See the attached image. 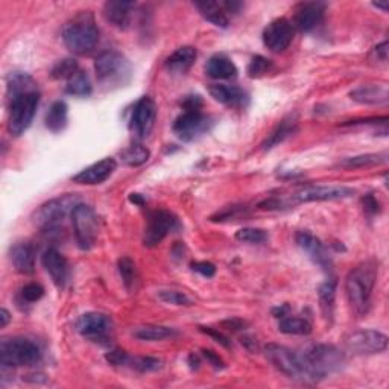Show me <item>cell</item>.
<instances>
[{
    "instance_id": "cell-31",
    "label": "cell",
    "mask_w": 389,
    "mask_h": 389,
    "mask_svg": "<svg viewBox=\"0 0 389 389\" xmlns=\"http://www.w3.org/2000/svg\"><path fill=\"white\" fill-rule=\"evenodd\" d=\"M335 298H336V281L328 280L318 289V300L323 316L332 323L335 315Z\"/></svg>"
},
{
    "instance_id": "cell-45",
    "label": "cell",
    "mask_w": 389,
    "mask_h": 389,
    "mask_svg": "<svg viewBox=\"0 0 389 389\" xmlns=\"http://www.w3.org/2000/svg\"><path fill=\"white\" fill-rule=\"evenodd\" d=\"M201 332H204L206 335H209L210 338L215 339L216 342L221 344L222 347H227V348L231 347V340H230L226 335L221 333L219 330H216V328H211V327H201Z\"/></svg>"
},
{
    "instance_id": "cell-34",
    "label": "cell",
    "mask_w": 389,
    "mask_h": 389,
    "mask_svg": "<svg viewBox=\"0 0 389 389\" xmlns=\"http://www.w3.org/2000/svg\"><path fill=\"white\" fill-rule=\"evenodd\" d=\"M278 330L285 335L304 336L312 332V324H310L306 318L286 315L285 318L280 319Z\"/></svg>"
},
{
    "instance_id": "cell-41",
    "label": "cell",
    "mask_w": 389,
    "mask_h": 389,
    "mask_svg": "<svg viewBox=\"0 0 389 389\" xmlns=\"http://www.w3.org/2000/svg\"><path fill=\"white\" fill-rule=\"evenodd\" d=\"M271 66L272 64H271V61L268 60V58L261 56V55H256V56L251 58L247 73H248L249 78H260V76H264L265 73L269 72Z\"/></svg>"
},
{
    "instance_id": "cell-11",
    "label": "cell",
    "mask_w": 389,
    "mask_h": 389,
    "mask_svg": "<svg viewBox=\"0 0 389 389\" xmlns=\"http://www.w3.org/2000/svg\"><path fill=\"white\" fill-rule=\"evenodd\" d=\"M213 126V119L201 110H184L173 122L172 130L183 142H193L207 134Z\"/></svg>"
},
{
    "instance_id": "cell-46",
    "label": "cell",
    "mask_w": 389,
    "mask_h": 389,
    "mask_svg": "<svg viewBox=\"0 0 389 389\" xmlns=\"http://www.w3.org/2000/svg\"><path fill=\"white\" fill-rule=\"evenodd\" d=\"M362 204L368 215H377V213H381V202H378L373 194H366V197H364Z\"/></svg>"
},
{
    "instance_id": "cell-24",
    "label": "cell",
    "mask_w": 389,
    "mask_h": 389,
    "mask_svg": "<svg viewBox=\"0 0 389 389\" xmlns=\"http://www.w3.org/2000/svg\"><path fill=\"white\" fill-rule=\"evenodd\" d=\"M210 96L219 104L227 106H245L248 96L242 89L236 85H226V84H213L209 87Z\"/></svg>"
},
{
    "instance_id": "cell-13",
    "label": "cell",
    "mask_w": 389,
    "mask_h": 389,
    "mask_svg": "<svg viewBox=\"0 0 389 389\" xmlns=\"http://www.w3.org/2000/svg\"><path fill=\"white\" fill-rule=\"evenodd\" d=\"M155 119H157V105H155L151 96H143L132 109L130 131L139 140L149 137V134L154 130Z\"/></svg>"
},
{
    "instance_id": "cell-25",
    "label": "cell",
    "mask_w": 389,
    "mask_h": 389,
    "mask_svg": "<svg viewBox=\"0 0 389 389\" xmlns=\"http://www.w3.org/2000/svg\"><path fill=\"white\" fill-rule=\"evenodd\" d=\"M298 130V118L297 114H289L285 119H281L280 123L276 126L272 132L268 135L266 140L261 143V148L265 151H269L276 148L280 143H283L290 135H294Z\"/></svg>"
},
{
    "instance_id": "cell-49",
    "label": "cell",
    "mask_w": 389,
    "mask_h": 389,
    "mask_svg": "<svg viewBox=\"0 0 389 389\" xmlns=\"http://www.w3.org/2000/svg\"><path fill=\"white\" fill-rule=\"evenodd\" d=\"M373 55H374V58L378 63H386L388 61V42L377 44L374 47Z\"/></svg>"
},
{
    "instance_id": "cell-42",
    "label": "cell",
    "mask_w": 389,
    "mask_h": 389,
    "mask_svg": "<svg viewBox=\"0 0 389 389\" xmlns=\"http://www.w3.org/2000/svg\"><path fill=\"white\" fill-rule=\"evenodd\" d=\"M43 295H44V289L38 283H27L20 290V297L23 301H26V303H37V301H40L43 298Z\"/></svg>"
},
{
    "instance_id": "cell-53",
    "label": "cell",
    "mask_w": 389,
    "mask_h": 389,
    "mask_svg": "<svg viewBox=\"0 0 389 389\" xmlns=\"http://www.w3.org/2000/svg\"><path fill=\"white\" fill-rule=\"evenodd\" d=\"M130 201L132 204H135V206H143V204H144V199L140 197L139 193H132L131 197H130Z\"/></svg>"
},
{
    "instance_id": "cell-51",
    "label": "cell",
    "mask_w": 389,
    "mask_h": 389,
    "mask_svg": "<svg viewBox=\"0 0 389 389\" xmlns=\"http://www.w3.org/2000/svg\"><path fill=\"white\" fill-rule=\"evenodd\" d=\"M223 326H227L230 330H240L245 327V323H242L240 319H230V321H223Z\"/></svg>"
},
{
    "instance_id": "cell-39",
    "label": "cell",
    "mask_w": 389,
    "mask_h": 389,
    "mask_svg": "<svg viewBox=\"0 0 389 389\" xmlns=\"http://www.w3.org/2000/svg\"><path fill=\"white\" fill-rule=\"evenodd\" d=\"M130 368L135 369L139 373H152L161 368L160 359L149 357V356H139V357H130Z\"/></svg>"
},
{
    "instance_id": "cell-28",
    "label": "cell",
    "mask_w": 389,
    "mask_h": 389,
    "mask_svg": "<svg viewBox=\"0 0 389 389\" xmlns=\"http://www.w3.org/2000/svg\"><path fill=\"white\" fill-rule=\"evenodd\" d=\"M194 6L198 8V11L201 13V16L206 18L207 22H210L211 25H215L218 27H228L230 20L227 11L223 9L222 4L219 2H211V0H204V2H197Z\"/></svg>"
},
{
    "instance_id": "cell-23",
    "label": "cell",
    "mask_w": 389,
    "mask_h": 389,
    "mask_svg": "<svg viewBox=\"0 0 389 389\" xmlns=\"http://www.w3.org/2000/svg\"><path fill=\"white\" fill-rule=\"evenodd\" d=\"M9 259L14 269L29 276L35 271V249L29 242H18L9 251Z\"/></svg>"
},
{
    "instance_id": "cell-12",
    "label": "cell",
    "mask_w": 389,
    "mask_h": 389,
    "mask_svg": "<svg viewBox=\"0 0 389 389\" xmlns=\"http://www.w3.org/2000/svg\"><path fill=\"white\" fill-rule=\"evenodd\" d=\"M177 216L169 210H154L149 213L148 222L143 231V245L148 248H154L160 245L169 233L175 228H178Z\"/></svg>"
},
{
    "instance_id": "cell-18",
    "label": "cell",
    "mask_w": 389,
    "mask_h": 389,
    "mask_svg": "<svg viewBox=\"0 0 389 389\" xmlns=\"http://www.w3.org/2000/svg\"><path fill=\"white\" fill-rule=\"evenodd\" d=\"M295 240L297 245L314 260V264H316L319 268H323L327 272L332 271V257H330L327 252L324 243L316 236H314L312 233L301 230L295 235Z\"/></svg>"
},
{
    "instance_id": "cell-3",
    "label": "cell",
    "mask_w": 389,
    "mask_h": 389,
    "mask_svg": "<svg viewBox=\"0 0 389 389\" xmlns=\"http://www.w3.org/2000/svg\"><path fill=\"white\" fill-rule=\"evenodd\" d=\"M8 101V132L13 137H20L31 126L35 113L40 104V92L38 89L6 93Z\"/></svg>"
},
{
    "instance_id": "cell-50",
    "label": "cell",
    "mask_w": 389,
    "mask_h": 389,
    "mask_svg": "<svg viewBox=\"0 0 389 389\" xmlns=\"http://www.w3.org/2000/svg\"><path fill=\"white\" fill-rule=\"evenodd\" d=\"M289 310H290V307L288 304L280 306V307L272 309V315H274L277 319H281V318H285L286 315H289Z\"/></svg>"
},
{
    "instance_id": "cell-48",
    "label": "cell",
    "mask_w": 389,
    "mask_h": 389,
    "mask_svg": "<svg viewBox=\"0 0 389 389\" xmlns=\"http://www.w3.org/2000/svg\"><path fill=\"white\" fill-rule=\"evenodd\" d=\"M202 354L216 369H222L223 366H226V364H223L222 359L215 352H211V350H202Z\"/></svg>"
},
{
    "instance_id": "cell-52",
    "label": "cell",
    "mask_w": 389,
    "mask_h": 389,
    "mask_svg": "<svg viewBox=\"0 0 389 389\" xmlns=\"http://www.w3.org/2000/svg\"><path fill=\"white\" fill-rule=\"evenodd\" d=\"M9 321H11V315H9L8 310L6 309L0 310V327L5 328L8 326Z\"/></svg>"
},
{
    "instance_id": "cell-17",
    "label": "cell",
    "mask_w": 389,
    "mask_h": 389,
    "mask_svg": "<svg viewBox=\"0 0 389 389\" xmlns=\"http://www.w3.org/2000/svg\"><path fill=\"white\" fill-rule=\"evenodd\" d=\"M326 13V4L323 2H303L294 11L292 26L300 32H312L323 22Z\"/></svg>"
},
{
    "instance_id": "cell-40",
    "label": "cell",
    "mask_w": 389,
    "mask_h": 389,
    "mask_svg": "<svg viewBox=\"0 0 389 389\" xmlns=\"http://www.w3.org/2000/svg\"><path fill=\"white\" fill-rule=\"evenodd\" d=\"M157 297L160 301H163V303L172 304V306H192L193 304V301L186 294H184V292L173 290V289L159 290Z\"/></svg>"
},
{
    "instance_id": "cell-20",
    "label": "cell",
    "mask_w": 389,
    "mask_h": 389,
    "mask_svg": "<svg viewBox=\"0 0 389 389\" xmlns=\"http://www.w3.org/2000/svg\"><path fill=\"white\" fill-rule=\"evenodd\" d=\"M135 13L134 2H122V0H110L104 5V18L111 26L126 31L132 23V17Z\"/></svg>"
},
{
    "instance_id": "cell-8",
    "label": "cell",
    "mask_w": 389,
    "mask_h": 389,
    "mask_svg": "<svg viewBox=\"0 0 389 389\" xmlns=\"http://www.w3.org/2000/svg\"><path fill=\"white\" fill-rule=\"evenodd\" d=\"M78 204H81V198L75 193H66L63 197L47 201L34 213V223L44 231H52L67 216H72Z\"/></svg>"
},
{
    "instance_id": "cell-9",
    "label": "cell",
    "mask_w": 389,
    "mask_h": 389,
    "mask_svg": "<svg viewBox=\"0 0 389 389\" xmlns=\"http://www.w3.org/2000/svg\"><path fill=\"white\" fill-rule=\"evenodd\" d=\"M70 218L78 247L82 251L92 249L99 239V218H97L96 211L90 206L81 202L78 204Z\"/></svg>"
},
{
    "instance_id": "cell-5",
    "label": "cell",
    "mask_w": 389,
    "mask_h": 389,
    "mask_svg": "<svg viewBox=\"0 0 389 389\" xmlns=\"http://www.w3.org/2000/svg\"><path fill=\"white\" fill-rule=\"evenodd\" d=\"M94 73L99 84L105 87L125 85L131 80L132 67L128 58L118 51H105L97 55Z\"/></svg>"
},
{
    "instance_id": "cell-2",
    "label": "cell",
    "mask_w": 389,
    "mask_h": 389,
    "mask_svg": "<svg viewBox=\"0 0 389 389\" xmlns=\"http://www.w3.org/2000/svg\"><path fill=\"white\" fill-rule=\"evenodd\" d=\"M99 27L92 11H81L63 29V43L75 55H87L99 43Z\"/></svg>"
},
{
    "instance_id": "cell-30",
    "label": "cell",
    "mask_w": 389,
    "mask_h": 389,
    "mask_svg": "<svg viewBox=\"0 0 389 389\" xmlns=\"http://www.w3.org/2000/svg\"><path fill=\"white\" fill-rule=\"evenodd\" d=\"M386 161H388L386 152L362 154V155H354V157L344 159L342 161H339V166L345 169H364V168L381 166V164H385Z\"/></svg>"
},
{
    "instance_id": "cell-21",
    "label": "cell",
    "mask_w": 389,
    "mask_h": 389,
    "mask_svg": "<svg viewBox=\"0 0 389 389\" xmlns=\"http://www.w3.org/2000/svg\"><path fill=\"white\" fill-rule=\"evenodd\" d=\"M42 264L54 283L58 288H63L69 277V265L61 252L55 248L46 249L42 256Z\"/></svg>"
},
{
    "instance_id": "cell-36",
    "label": "cell",
    "mask_w": 389,
    "mask_h": 389,
    "mask_svg": "<svg viewBox=\"0 0 389 389\" xmlns=\"http://www.w3.org/2000/svg\"><path fill=\"white\" fill-rule=\"evenodd\" d=\"M78 70H80V66H78L76 60H73V58H64V60L56 61L52 66L51 76L56 81H69Z\"/></svg>"
},
{
    "instance_id": "cell-37",
    "label": "cell",
    "mask_w": 389,
    "mask_h": 389,
    "mask_svg": "<svg viewBox=\"0 0 389 389\" xmlns=\"http://www.w3.org/2000/svg\"><path fill=\"white\" fill-rule=\"evenodd\" d=\"M236 240L242 243H249V245H261L269 239V235L266 230L254 228V227H245L236 231Z\"/></svg>"
},
{
    "instance_id": "cell-43",
    "label": "cell",
    "mask_w": 389,
    "mask_h": 389,
    "mask_svg": "<svg viewBox=\"0 0 389 389\" xmlns=\"http://www.w3.org/2000/svg\"><path fill=\"white\" fill-rule=\"evenodd\" d=\"M130 354L123 352V350H113L109 354H106V362L113 366H128L130 364Z\"/></svg>"
},
{
    "instance_id": "cell-35",
    "label": "cell",
    "mask_w": 389,
    "mask_h": 389,
    "mask_svg": "<svg viewBox=\"0 0 389 389\" xmlns=\"http://www.w3.org/2000/svg\"><path fill=\"white\" fill-rule=\"evenodd\" d=\"M93 92V85L89 75L82 70H78L66 84V93L76 97H87Z\"/></svg>"
},
{
    "instance_id": "cell-7",
    "label": "cell",
    "mask_w": 389,
    "mask_h": 389,
    "mask_svg": "<svg viewBox=\"0 0 389 389\" xmlns=\"http://www.w3.org/2000/svg\"><path fill=\"white\" fill-rule=\"evenodd\" d=\"M265 354L268 361L274 365L280 373H283L289 378L300 382H314L310 376L303 354L292 352L290 348L278 344H268L265 347Z\"/></svg>"
},
{
    "instance_id": "cell-47",
    "label": "cell",
    "mask_w": 389,
    "mask_h": 389,
    "mask_svg": "<svg viewBox=\"0 0 389 389\" xmlns=\"http://www.w3.org/2000/svg\"><path fill=\"white\" fill-rule=\"evenodd\" d=\"M201 106H202L201 96L192 94V96L184 97V101H183V109L184 110H201Z\"/></svg>"
},
{
    "instance_id": "cell-54",
    "label": "cell",
    "mask_w": 389,
    "mask_h": 389,
    "mask_svg": "<svg viewBox=\"0 0 389 389\" xmlns=\"http://www.w3.org/2000/svg\"><path fill=\"white\" fill-rule=\"evenodd\" d=\"M376 8H378V9H382V11L383 13H386L388 11V8H389V4L386 2V0H385V2H377V4H373Z\"/></svg>"
},
{
    "instance_id": "cell-44",
    "label": "cell",
    "mask_w": 389,
    "mask_h": 389,
    "mask_svg": "<svg viewBox=\"0 0 389 389\" xmlns=\"http://www.w3.org/2000/svg\"><path fill=\"white\" fill-rule=\"evenodd\" d=\"M190 266L194 272H198V274L206 278H211L216 274V266L210 264V261H193Z\"/></svg>"
},
{
    "instance_id": "cell-29",
    "label": "cell",
    "mask_w": 389,
    "mask_h": 389,
    "mask_svg": "<svg viewBox=\"0 0 389 389\" xmlns=\"http://www.w3.org/2000/svg\"><path fill=\"white\" fill-rule=\"evenodd\" d=\"M67 116H69V106H67V104L64 101L54 102L46 113V128L52 132H61L67 126Z\"/></svg>"
},
{
    "instance_id": "cell-14",
    "label": "cell",
    "mask_w": 389,
    "mask_h": 389,
    "mask_svg": "<svg viewBox=\"0 0 389 389\" xmlns=\"http://www.w3.org/2000/svg\"><path fill=\"white\" fill-rule=\"evenodd\" d=\"M345 345L354 354H378L386 352L388 336L377 330H357L345 338Z\"/></svg>"
},
{
    "instance_id": "cell-1",
    "label": "cell",
    "mask_w": 389,
    "mask_h": 389,
    "mask_svg": "<svg viewBox=\"0 0 389 389\" xmlns=\"http://www.w3.org/2000/svg\"><path fill=\"white\" fill-rule=\"evenodd\" d=\"M377 276L378 265L376 260L362 261L348 272L345 278V295L354 315L364 316L368 314Z\"/></svg>"
},
{
    "instance_id": "cell-4",
    "label": "cell",
    "mask_w": 389,
    "mask_h": 389,
    "mask_svg": "<svg viewBox=\"0 0 389 389\" xmlns=\"http://www.w3.org/2000/svg\"><path fill=\"white\" fill-rule=\"evenodd\" d=\"M304 362L314 382L323 381L324 377L338 373L344 368L347 357L342 350L328 344H316L303 354Z\"/></svg>"
},
{
    "instance_id": "cell-16",
    "label": "cell",
    "mask_w": 389,
    "mask_h": 389,
    "mask_svg": "<svg viewBox=\"0 0 389 389\" xmlns=\"http://www.w3.org/2000/svg\"><path fill=\"white\" fill-rule=\"evenodd\" d=\"M113 323L110 316L99 312H87L80 316L76 323V330L82 336L92 340H104L110 336Z\"/></svg>"
},
{
    "instance_id": "cell-15",
    "label": "cell",
    "mask_w": 389,
    "mask_h": 389,
    "mask_svg": "<svg viewBox=\"0 0 389 389\" xmlns=\"http://www.w3.org/2000/svg\"><path fill=\"white\" fill-rule=\"evenodd\" d=\"M294 35H295V29L292 26V23L288 20V18L280 17V18H276V20H272L264 29L261 40H264V44L271 52L281 54L290 46L292 40H294Z\"/></svg>"
},
{
    "instance_id": "cell-19",
    "label": "cell",
    "mask_w": 389,
    "mask_h": 389,
    "mask_svg": "<svg viewBox=\"0 0 389 389\" xmlns=\"http://www.w3.org/2000/svg\"><path fill=\"white\" fill-rule=\"evenodd\" d=\"M116 169H118V161L111 157H106L76 173L73 183L84 184V186H94V184H101L109 180Z\"/></svg>"
},
{
    "instance_id": "cell-6",
    "label": "cell",
    "mask_w": 389,
    "mask_h": 389,
    "mask_svg": "<svg viewBox=\"0 0 389 389\" xmlns=\"http://www.w3.org/2000/svg\"><path fill=\"white\" fill-rule=\"evenodd\" d=\"M42 361V350L27 338H8L0 342V364L4 368L32 366Z\"/></svg>"
},
{
    "instance_id": "cell-22",
    "label": "cell",
    "mask_w": 389,
    "mask_h": 389,
    "mask_svg": "<svg viewBox=\"0 0 389 389\" xmlns=\"http://www.w3.org/2000/svg\"><path fill=\"white\" fill-rule=\"evenodd\" d=\"M350 97L362 105H382L389 99L386 84H365L350 92Z\"/></svg>"
},
{
    "instance_id": "cell-26",
    "label": "cell",
    "mask_w": 389,
    "mask_h": 389,
    "mask_svg": "<svg viewBox=\"0 0 389 389\" xmlns=\"http://www.w3.org/2000/svg\"><path fill=\"white\" fill-rule=\"evenodd\" d=\"M197 49L192 46H183L172 52L164 64H166V69L172 73H186L193 66V63L197 61Z\"/></svg>"
},
{
    "instance_id": "cell-33",
    "label": "cell",
    "mask_w": 389,
    "mask_h": 389,
    "mask_svg": "<svg viewBox=\"0 0 389 389\" xmlns=\"http://www.w3.org/2000/svg\"><path fill=\"white\" fill-rule=\"evenodd\" d=\"M134 338L139 340H148V342H155V340H163L172 338L175 335V330L166 326H157V324H146L134 328L132 332Z\"/></svg>"
},
{
    "instance_id": "cell-27",
    "label": "cell",
    "mask_w": 389,
    "mask_h": 389,
    "mask_svg": "<svg viewBox=\"0 0 389 389\" xmlns=\"http://www.w3.org/2000/svg\"><path fill=\"white\" fill-rule=\"evenodd\" d=\"M206 73L211 80H231L237 76V67L226 55H213L206 64Z\"/></svg>"
},
{
    "instance_id": "cell-38",
    "label": "cell",
    "mask_w": 389,
    "mask_h": 389,
    "mask_svg": "<svg viewBox=\"0 0 389 389\" xmlns=\"http://www.w3.org/2000/svg\"><path fill=\"white\" fill-rule=\"evenodd\" d=\"M118 269L125 288L131 290L135 286V281H137V268H135V264L130 257H121L118 261Z\"/></svg>"
},
{
    "instance_id": "cell-32",
    "label": "cell",
    "mask_w": 389,
    "mask_h": 389,
    "mask_svg": "<svg viewBox=\"0 0 389 389\" xmlns=\"http://www.w3.org/2000/svg\"><path fill=\"white\" fill-rule=\"evenodd\" d=\"M119 157H121L122 163L126 164V166L137 168L149 160L151 152L142 143H131L130 146H126L125 149L121 151Z\"/></svg>"
},
{
    "instance_id": "cell-10",
    "label": "cell",
    "mask_w": 389,
    "mask_h": 389,
    "mask_svg": "<svg viewBox=\"0 0 389 389\" xmlns=\"http://www.w3.org/2000/svg\"><path fill=\"white\" fill-rule=\"evenodd\" d=\"M354 194V189L347 186H309L300 187L294 193H290L288 198H283L286 207L295 206V204H306V202H321V201H339L352 198Z\"/></svg>"
}]
</instances>
